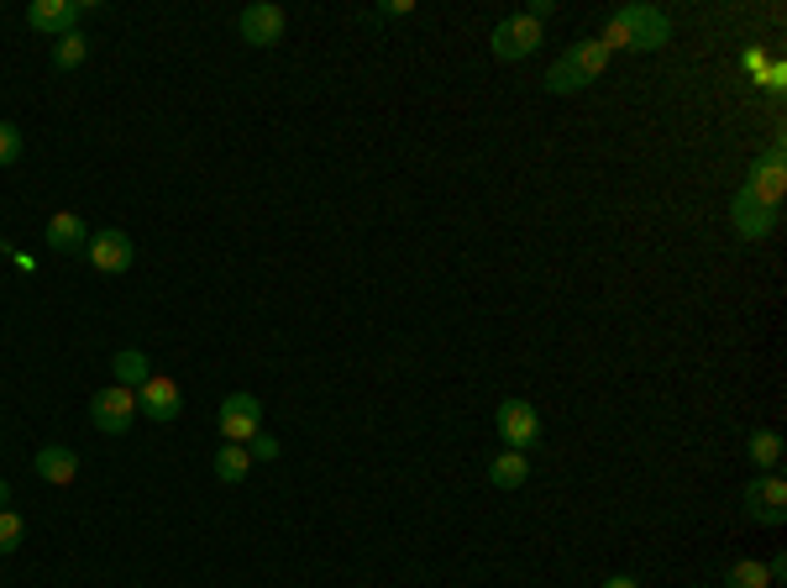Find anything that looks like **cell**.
I'll return each mask as SVG.
<instances>
[{
    "label": "cell",
    "mask_w": 787,
    "mask_h": 588,
    "mask_svg": "<svg viewBox=\"0 0 787 588\" xmlns=\"http://www.w3.org/2000/svg\"><path fill=\"white\" fill-rule=\"evenodd\" d=\"M603 69H609V48H603L599 37H583V43H573V48L547 69V90L551 95H577L583 84L599 80Z\"/></svg>",
    "instance_id": "7a4b0ae2"
},
{
    "label": "cell",
    "mask_w": 787,
    "mask_h": 588,
    "mask_svg": "<svg viewBox=\"0 0 787 588\" xmlns=\"http://www.w3.org/2000/svg\"><path fill=\"white\" fill-rule=\"evenodd\" d=\"M783 80H787V69H783V63H766V74H761V84H766L772 95L783 90Z\"/></svg>",
    "instance_id": "484cf974"
},
{
    "label": "cell",
    "mask_w": 787,
    "mask_h": 588,
    "mask_svg": "<svg viewBox=\"0 0 787 588\" xmlns=\"http://www.w3.org/2000/svg\"><path fill=\"white\" fill-rule=\"evenodd\" d=\"M84 58H90V37H84V32H63V37L52 43V63H58L63 74H69V69H79Z\"/></svg>",
    "instance_id": "44dd1931"
},
{
    "label": "cell",
    "mask_w": 787,
    "mask_h": 588,
    "mask_svg": "<svg viewBox=\"0 0 787 588\" xmlns=\"http://www.w3.org/2000/svg\"><path fill=\"white\" fill-rule=\"evenodd\" d=\"M603 588H641V584H635V578H625V573H620V578H603Z\"/></svg>",
    "instance_id": "83f0119b"
},
{
    "label": "cell",
    "mask_w": 787,
    "mask_h": 588,
    "mask_svg": "<svg viewBox=\"0 0 787 588\" xmlns=\"http://www.w3.org/2000/svg\"><path fill=\"white\" fill-rule=\"evenodd\" d=\"M215 426H221V436L226 442H236V447H247L252 436L262 431V404L247 395V389H236V395H226L221 400V415H215Z\"/></svg>",
    "instance_id": "52a82bcc"
},
{
    "label": "cell",
    "mask_w": 787,
    "mask_h": 588,
    "mask_svg": "<svg viewBox=\"0 0 787 588\" xmlns=\"http://www.w3.org/2000/svg\"><path fill=\"white\" fill-rule=\"evenodd\" d=\"M84 258L90 268H101V273H127L131 258H137V247L121 226H101V232H90V247H84Z\"/></svg>",
    "instance_id": "8fae6325"
},
{
    "label": "cell",
    "mask_w": 787,
    "mask_h": 588,
    "mask_svg": "<svg viewBox=\"0 0 787 588\" xmlns=\"http://www.w3.org/2000/svg\"><path fill=\"white\" fill-rule=\"evenodd\" d=\"M210 468H215V479H221V483H242L247 473H252V452H247V447H236V442H226L221 452L210 457Z\"/></svg>",
    "instance_id": "d6986e66"
},
{
    "label": "cell",
    "mask_w": 787,
    "mask_h": 588,
    "mask_svg": "<svg viewBox=\"0 0 787 588\" xmlns=\"http://www.w3.org/2000/svg\"><path fill=\"white\" fill-rule=\"evenodd\" d=\"M672 37V22L661 5H620L609 22H603L599 43L614 54V48H635V54H656L661 43Z\"/></svg>",
    "instance_id": "6da1fadb"
},
{
    "label": "cell",
    "mask_w": 787,
    "mask_h": 588,
    "mask_svg": "<svg viewBox=\"0 0 787 588\" xmlns=\"http://www.w3.org/2000/svg\"><path fill=\"white\" fill-rule=\"evenodd\" d=\"M5 505H11V483L0 479V509H5Z\"/></svg>",
    "instance_id": "f1b7e54d"
},
{
    "label": "cell",
    "mask_w": 787,
    "mask_h": 588,
    "mask_svg": "<svg viewBox=\"0 0 787 588\" xmlns=\"http://www.w3.org/2000/svg\"><path fill=\"white\" fill-rule=\"evenodd\" d=\"M137 410L148 415V421H179V410H184V395H179V384L174 378H163V374H153L142 389H137Z\"/></svg>",
    "instance_id": "7c38bea8"
},
{
    "label": "cell",
    "mask_w": 787,
    "mask_h": 588,
    "mask_svg": "<svg viewBox=\"0 0 787 588\" xmlns=\"http://www.w3.org/2000/svg\"><path fill=\"white\" fill-rule=\"evenodd\" d=\"M95 11V0H32L26 5V27L48 32V37H63V32H79V16Z\"/></svg>",
    "instance_id": "ba28073f"
},
{
    "label": "cell",
    "mask_w": 787,
    "mask_h": 588,
    "mask_svg": "<svg viewBox=\"0 0 787 588\" xmlns=\"http://www.w3.org/2000/svg\"><path fill=\"white\" fill-rule=\"evenodd\" d=\"M32 468H37L43 483H58V489L79 479V457L69 452V447H43V452L32 457Z\"/></svg>",
    "instance_id": "9a60e30c"
},
{
    "label": "cell",
    "mask_w": 787,
    "mask_h": 588,
    "mask_svg": "<svg viewBox=\"0 0 787 588\" xmlns=\"http://www.w3.org/2000/svg\"><path fill=\"white\" fill-rule=\"evenodd\" d=\"M48 247L52 252H69V258H79L84 247H90V232H84V221H79L74 211H58L48 221Z\"/></svg>",
    "instance_id": "5bb4252c"
},
{
    "label": "cell",
    "mask_w": 787,
    "mask_h": 588,
    "mask_svg": "<svg viewBox=\"0 0 787 588\" xmlns=\"http://www.w3.org/2000/svg\"><path fill=\"white\" fill-rule=\"evenodd\" d=\"M410 11H415L410 0H389V5H378V16H410Z\"/></svg>",
    "instance_id": "4316f807"
},
{
    "label": "cell",
    "mask_w": 787,
    "mask_h": 588,
    "mask_svg": "<svg viewBox=\"0 0 787 588\" xmlns=\"http://www.w3.org/2000/svg\"><path fill=\"white\" fill-rule=\"evenodd\" d=\"M730 226H735V237L756 242V237H766V232L777 226V211H772V205H761V200H751V195L740 189V195H735V205H730Z\"/></svg>",
    "instance_id": "4fadbf2b"
},
{
    "label": "cell",
    "mask_w": 787,
    "mask_h": 588,
    "mask_svg": "<svg viewBox=\"0 0 787 588\" xmlns=\"http://www.w3.org/2000/svg\"><path fill=\"white\" fill-rule=\"evenodd\" d=\"M16 158H22V132H16L11 121H0V168L16 163Z\"/></svg>",
    "instance_id": "603a6c76"
},
{
    "label": "cell",
    "mask_w": 787,
    "mask_h": 588,
    "mask_svg": "<svg viewBox=\"0 0 787 588\" xmlns=\"http://www.w3.org/2000/svg\"><path fill=\"white\" fill-rule=\"evenodd\" d=\"M498 436H504V447H515V452H525V447H536L541 442V415H536V404L530 400H504L494 415Z\"/></svg>",
    "instance_id": "30bf717a"
},
{
    "label": "cell",
    "mask_w": 787,
    "mask_h": 588,
    "mask_svg": "<svg viewBox=\"0 0 787 588\" xmlns=\"http://www.w3.org/2000/svg\"><path fill=\"white\" fill-rule=\"evenodd\" d=\"M787 153H783V142H772V148H766V153H761L756 163H751V174H745V195H751V200H761V205H772V211H777V205H783V185H787Z\"/></svg>",
    "instance_id": "277c9868"
},
{
    "label": "cell",
    "mask_w": 787,
    "mask_h": 588,
    "mask_svg": "<svg viewBox=\"0 0 787 588\" xmlns=\"http://www.w3.org/2000/svg\"><path fill=\"white\" fill-rule=\"evenodd\" d=\"M745 457L756 462V473H777V462H783V436H777V431H751V436H745Z\"/></svg>",
    "instance_id": "e0dca14e"
},
{
    "label": "cell",
    "mask_w": 787,
    "mask_h": 588,
    "mask_svg": "<svg viewBox=\"0 0 787 588\" xmlns=\"http://www.w3.org/2000/svg\"><path fill=\"white\" fill-rule=\"evenodd\" d=\"M236 32H242V43H252V48H279L289 32V11L273 5V0H258V5H247V11L236 16Z\"/></svg>",
    "instance_id": "5b68a950"
},
{
    "label": "cell",
    "mask_w": 787,
    "mask_h": 588,
    "mask_svg": "<svg viewBox=\"0 0 787 588\" xmlns=\"http://www.w3.org/2000/svg\"><path fill=\"white\" fill-rule=\"evenodd\" d=\"M131 415H137V389H127V384H105L90 395V421L105 436H127Z\"/></svg>",
    "instance_id": "3957f363"
},
{
    "label": "cell",
    "mask_w": 787,
    "mask_h": 588,
    "mask_svg": "<svg viewBox=\"0 0 787 588\" xmlns=\"http://www.w3.org/2000/svg\"><path fill=\"white\" fill-rule=\"evenodd\" d=\"M525 479H530V457L515 452V447H504V452L489 462V483H494V489H520Z\"/></svg>",
    "instance_id": "2e32d148"
},
{
    "label": "cell",
    "mask_w": 787,
    "mask_h": 588,
    "mask_svg": "<svg viewBox=\"0 0 787 588\" xmlns=\"http://www.w3.org/2000/svg\"><path fill=\"white\" fill-rule=\"evenodd\" d=\"M745 515L756 526H783L787 520V483L777 473H761L745 483Z\"/></svg>",
    "instance_id": "9c48e42d"
},
{
    "label": "cell",
    "mask_w": 787,
    "mask_h": 588,
    "mask_svg": "<svg viewBox=\"0 0 787 588\" xmlns=\"http://www.w3.org/2000/svg\"><path fill=\"white\" fill-rule=\"evenodd\" d=\"M22 536H26L22 515H16V509H0V557H11V552L22 546Z\"/></svg>",
    "instance_id": "7402d4cb"
},
{
    "label": "cell",
    "mask_w": 787,
    "mask_h": 588,
    "mask_svg": "<svg viewBox=\"0 0 787 588\" xmlns=\"http://www.w3.org/2000/svg\"><path fill=\"white\" fill-rule=\"evenodd\" d=\"M247 452H252V462H273V457H279V436H268V431H258V436L247 442Z\"/></svg>",
    "instance_id": "cb8c5ba5"
},
{
    "label": "cell",
    "mask_w": 787,
    "mask_h": 588,
    "mask_svg": "<svg viewBox=\"0 0 787 588\" xmlns=\"http://www.w3.org/2000/svg\"><path fill=\"white\" fill-rule=\"evenodd\" d=\"M110 374L121 378L127 389H142L148 378H153V363H148V352H137V348H121L116 357H110Z\"/></svg>",
    "instance_id": "ac0fdd59"
},
{
    "label": "cell",
    "mask_w": 787,
    "mask_h": 588,
    "mask_svg": "<svg viewBox=\"0 0 787 588\" xmlns=\"http://www.w3.org/2000/svg\"><path fill=\"white\" fill-rule=\"evenodd\" d=\"M489 48H494L498 63H520V58H530L536 48H541V22H530V16H504L494 27V37H489Z\"/></svg>",
    "instance_id": "8992f818"
},
{
    "label": "cell",
    "mask_w": 787,
    "mask_h": 588,
    "mask_svg": "<svg viewBox=\"0 0 787 588\" xmlns=\"http://www.w3.org/2000/svg\"><path fill=\"white\" fill-rule=\"evenodd\" d=\"M719 588H772V578H766V562H756V557L730 562V573H725V584H719Z\"/></svg>",
    "instance_id": "ffe728a7"
},
{
    "label": "cell",
    "mask_w": 787,
    "mask_h": 588,
    "mask_svg": "<svg viewBox=\"0 0 787 588\" xmlns=\"http://www.w3.org/2000/svg\"><path fill=\"white\" fill-rule=\"evenodd\" d=\"M740 69H745L751 80H761V74H766V54H761V48H751V54L740 58Z\"/></svg>",
    "instance_id": "d4e9b609"
}]
</instances>
